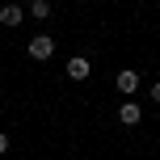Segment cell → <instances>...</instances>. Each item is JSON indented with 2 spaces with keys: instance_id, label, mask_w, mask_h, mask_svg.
Returning a JSON list of instances; mask_svg holds the SVG:
<instances>
[{
  "instance_id": "cell-3",
  "label": "cell",
  "mask_w": 160,
  "mask_h": 160,
  "mask_svg": "<svg viewBox=\"0 0 160 160\" xmlns=\"http://www.w3.org/2000/svg\"><path fill=\"white\" fill-rule=\"evenodd\" d=\"M88 76H93V59L88 55H72L68 59V80H72V84H84Z\"/></svg>"
},
{
  "instance_id": "cell-2",
  "label": "cell",
  "mask_w": 160,
  "mask_h": 160,
  "mask_svg": "<svg viewBox=\"0 0 160 160\" xmlns=\"http://www.w3.org/2000/svg\"><path fill=\"white\" fill-rule=\"evenodd\" d=\"M114 88H118V93H127V97H135L139 88H143V76H139L135 68H122V72L114 76Z\"/></svg>"
},
{
  "instance_id": "cell-6",
  "label": "cell",
  "mask_w": 160,
  "mask_h": 160,
  "mask_svg": "<svg viewBox=\"0 0 160 160\" xmlns=\"http://www.w3.org/2000/svg\"><path fill=\"white\" fill-rule=\"evenodd\" d=\"M51 13H55L51 0H30V4H25V17H34V21H47Z\"/></svg>"
},
{
  "instance_id": "cell-1",
  "label": "cell",
  "mask_w": 160,
  "mask_h": 160,
  "mask_svg": "<svg viewBox=\"0 0 160 160\" xmlns=\"http://www.w3.org/2000/svg\"><path fill=\"white\" fill-rule=\"evenodd\" d=\"M25 55H30L34 63H47V59H55V38H51V34H34V38L25 42Z\"/></svg>"
},
{
  "instance_id": "cell-7",
  "label": "cell",
  "mask_w": 160,
  "mask_h": 160,
  "mask_svg": "<svg viewBox=\"0 0 160 160\" xmlns=\"http://www.w3.org/2000/svg\"><path fill=\"white\" fill-rule=\"evenodd\" d=\"M8 152H13V139H8V131H0V160H4Z\"/></svg>"
},
{
  "instance_id": "cell-5",
  "label": "cell",
  "mask_w": 160,
  "mask_h": 160,
  "mask_svg": "<svg viewBox=\"0 0 160 160\" xmlns=\"http://www.w3.org/2000/svg\"><path fill=\"white\" fill-rule=\"evenodd\" d=\"M21 21H25V8L21 4H0V25H4V30H17Z\"/></svg>"
},
{
  "instance_id": "cell-8",
  "label": "cell",
  "mask_w": 160,
  "mask_h": 160,
  "mask_svg": "<svg viewBox=\"0 0 160 160\" xmlns=\"http://www.w3.org/2000/svg\"><path fill=\"white\" fill-rule=\"evenodd\" d=\"M148 101H152V105H160V80H156L152 88H148Z\"/></svg>"
},
{
  "instance_id": "cell-4",
  "label": "cell",
  "mask_w": 160,
  "mask_h": 160,
  "mask_svg": "<svg viewBox=\"0 0 160 160\" xmlns=\"http://www.w3.org/2000/svg\"><path fill=\"white\" fill-rule=\"evenodd\" d=\"M118 122L122 127H139V122H143V105H139L135 97H127V101L118 105Z\"/></svg>"
}]
</instances>
